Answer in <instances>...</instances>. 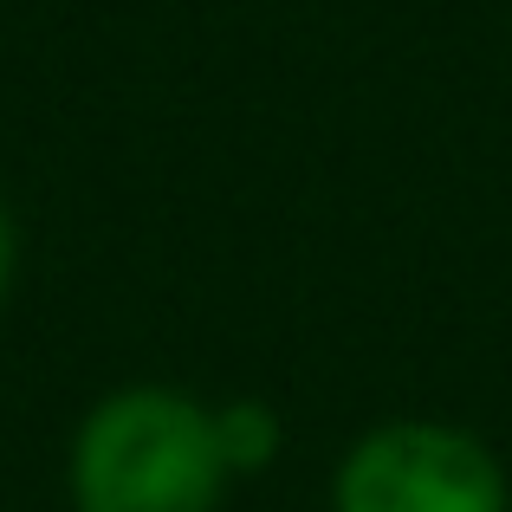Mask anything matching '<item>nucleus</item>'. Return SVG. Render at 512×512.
Here are the masks:
<instances>
[{
  "instance_id": "1",
  "label": "nucleus",
  "mask_w": 512,
  "mask_h": 512,
  "mask_svg": "<svg viewBox=\"0 0 512 512\" xmlns=\"http://www.w3.org/2000/svg\"><path fill=\"white\" fill-rule=\"evenodd\" d=\"M214 409L182 389H117L78 422L65 487L78 512H214L227 487Z\"/></svg>"
},
{
  "instance_id": "2",
  "label": "nucleus",
  "mask_w": 512,
  "mask_h": 512,
  "mask_svg": "<svg viewBox=\"0 0 512 512\" xmlns=\"http://www.w3.org/2000/svg\"><path fill=\"white\" fill-rule=\"evenodd\" d=\"M331 512H506V474L467 428L383 422L338 461Z\"/></svg>"
},
{
  "instance_id": "3",
  "label": "nucleus",
  "mask_w": 512,
  "mask_h": 512,
  "mask_svg": "<svg viewBox=\"0 0 512 512\" xmlns=\"http://www.w3.org/2000/svg\"><path fill=\"white\" fill-rule=\"evenodd\" d=\"M214 441H221V461L227 474H260V467H273L279 454V415L266 409V402H227V409H214Z\"/></svg>"
},
{
  "instance_id": "4",
  "label": "nucleus",
  "mask_w": 512,
  "mask_h": 512,
  "mask_svg": "<svg viewBox=\"0 0 512 512\" xmlns=\"http://www.w3.org/2000/svg\"><path fill=\"white\" fill-rule=\"evenodd\" d=\"M13 260H20V240H13V214H7V201H0V305H7V292H13Z\"/></svg>"
}]
</instances>
